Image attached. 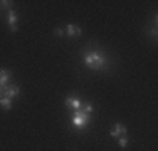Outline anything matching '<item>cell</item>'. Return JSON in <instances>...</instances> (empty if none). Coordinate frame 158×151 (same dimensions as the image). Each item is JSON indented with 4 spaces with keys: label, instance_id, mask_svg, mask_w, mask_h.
Here are the masks:
<instances>
[{
    "label": "cell",
    "instance_id": "7",
    "mask_svg": "<svg viewBox=\"0 0 158 151\" xmlns=\"http://www.w3.org/2000/svg\"><path fill=\"white\" fill-rule=\"evenodd\" d=\"M66 34L69 37H76V35H81L82 34V29L79 27V25H74V24H69L66 27Z\"/></svg>",
    "mask_w": 158,
    "mask_h": 151
},
{
    "label": "cell",
    "instance_id": "14",
    "mask_svg": "<svg viewBox=\"0 0 158 151\" xmlns=\"http://www.w3.org/2000/svg\"><path fill=\"white\" fill-rule=\"evenodd\" d=\"M3 89H5V88H3V86H0V96H2V92H3Z\"/></svg>",
    "mask_w": 158,
    "mask_h": 151
},
{
    "label": "cell",
    "instance_id": "2",
    "mask_svg": "<svg viewBox=\"0 0 158 151\" xmlns=\"http://www.w3.org/2000/svg\"><path fill=\"white\" fill-rule=\"evenodd\" d=\"M89 116L91 114H86V112H82L81 109H77V111H74L73 114V126L76 128V129H86L88 128V123H89Z\"/></svg>",
    "mask_w": 158,
    "mask_h": 151
},
{
    "label": "cell",
    "instance_id": "8",
    "mask_svg": "<svg viewBox=\"0 0 158 151\" xmlns=\"http://www.w3.org/2000/svg\"><path fill=\"white\" fill-rule=\"evenodd\" d=\"M0 108L9 111V109L12 108V99H9V97H0Z\"/></svg>",
    "mask_w": 158,
    "mask_h": 151
},
{
    "label": "cell",
    "instance_id": "1",
    "mask_svg": "<svg viewBox=\"0 0 158 151\" xmlns=\"http://www.w3.org/2000/svg\"><path fill=\"white\" fill-rule=\"evenodd\" d=\"M84 62H86V66L89 67V69H103L104 66L108 64V59L104 57L103 54H99V52H96V51H89V52H86L84 54Z\"/></svg>",
    "mask_w": 158,
    "mask_h": 151
},
{
    "label": "cell",
    "instance_id": "9",
    "mask_svg": "<svg viewBox=\"0 0 158 151\" xmlns=\"http://www.w3.org/2000/svg\"><path fill=\"white\" fill-rule=\"evenodd\" d=\"M7 81H9V71H7V69H0V86L5 88Z\"/></svg>",
    "mask_w": 158,
    "mask_h": 151
},
{
    "label": "cell",
    "instance_id": "5",
    "mask_svg": "<svg viewBox=\"0 0 158 151\" xmlns=\"http://www.w3.org/2000/svg\"><path fill=\"white\" fill-rule=\"evenodd\" d=\"M17 12H15V10H10V12H9V18H7V22H9V25H10V30H12V32L14 34H15L17 32Z\"/></svg>",
    "mask_w": 158,
    "mask_h": 151
},
{
    "label": "cell",
    "instance_id": "13",
    "mask_svg": "<svg viewBox=\"0 0 158 151\" xmlns=\"http://www.w3.org/2000/svg\"><path fill=\"white\" fill-rule=\"evenodd\" d=\"M54 34H56V35H62V34H64V30L57 27V29H54Z\"/></svg>",
    "mask_w": 158,
    "mask_h": 151
},
{
    "label": "cell",
    "instance_id": "11",
    "mask_svg": "<svg viewBox=\"0 0 158 151\" xmlns=\"http://www.w3.org/2000/svg\"><path fill=\"white\" fill-rule=\"evenodd\" d=\"M118 145L121 146V148H126V146H128V139H126V136H121V138H118Z\"/></svg>",
    "mask_w": 158,
    "mask_h": 151
},
{
    "label": "cell",
    "instance_id": "10",
    "mask_svg": "<svg viewBox=\"0 0 158 151\" xmlns=\"http://www.w3.org/2000/svg\"><path fill=\"white\" fill-rule=\"evenodd\" d=\"M81 111H82V112H86V114H91V112L94 111V109H93V104H91V103H82Z\"/></svg>",
    "mask_w": 158,
    "mask_h": 151
},
{
    "label": "cell",
    "instance_id": "6",
    "mask_svg": "<svg viewBox=\"0 0 158 151\" xmlns=\"http://www.w3.org/2000/svg\"><path fill=\"white\" fill-rule=\"evenodd\" d=\"M66 106H69V108H73L74 111H77V109H81V106H82V103L77 99V97H74V96H69V97H66Z\"/></svg>",
    "mask_w": 158,
    "mask_h": 151
},
{
    "label": "cell",
    "instance_id": "12",
    "mask_svg": "<svg viewBox=\"0 0 158 151\" xmlns=\"http://www.w3.org/2000/svg\"><path fill=\"white\" fill-rule=\"evenodd\" d=\"M0 5L5 7V9H10V7H12V2H10V0H2V2H0Z\"/></svg>",
    "mask_w": 158,
    "mask_h": 151
},
{
    "label": "cell",
    "instance_id": "3",
    "mask_svg": "<svg viewBox=\"0 0 158 151\" xmlns=\"http://www.w3.org/2000/svg\"><path fill=\"white\" fill-rule=\"evenodd\" d=\"M110 134L113 136V138H121V136H126V126L123 123H116Z\"/></svg>",
    "mask_w": 158,
    "mask_h": 151
},
{
    "label": "cell",
    "instance_id": "4",
    "mask_svg": "<svg viewBox=\"0 0 158 151\" xmlns=\"http://www.w3.org/2000/svg\"><path fill=\"white\" fill-rule=\"evenodd\" d=\"M19 92H20V88H19V86H10V88H7V86H5V89H3V97L14 99V97L19 96Z\"/></svg>",
    "mask_w": 158,
    "mask_h": 151
}]
</instances>
